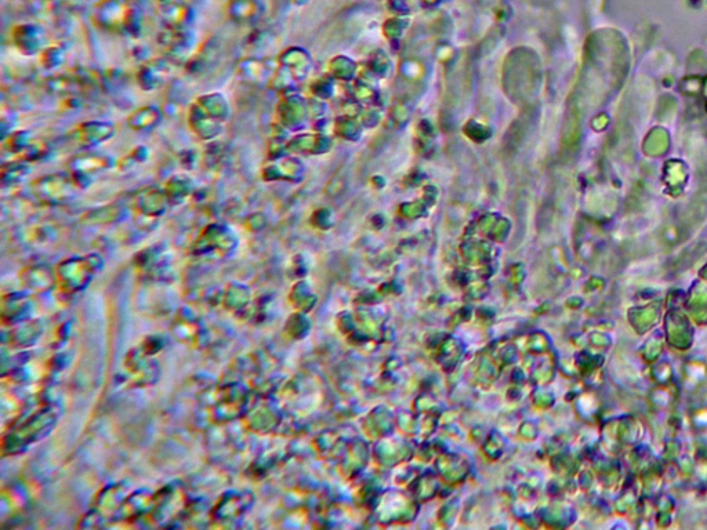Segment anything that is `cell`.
Listing matches in <instances>:
<instances>
[{"label":"cell","instance_id":"obj_1","mask_svg":"<svg viewBox=\"0 0 707 530\" xmlns=\"http://www.w3.org/2000/svg\"><path fill=\"white\" fill-rule=\"evenodd\" d=\"M58 416L57 408H46L39 410L34 416L29 417L20 427L16 428L9 437L5 439V450L10 452V455L21 452L27 449L29 445L36 444L46 437L53 427L56 426Z\"/></svg>","mask_w":707,"mask_h":530},{"label":"cell","instance_id":"obj_2","mask_svg":"<svg viewBox=\"0 0 707 530\" xmlns=\"http://www.w3.org/2000/svg\"><path fill=\"white\" fill-rule=\"evenodd\" d=\"M93 275L92 264H83L82 261H76L75 264H68L60 268L61 289L65 293H75L78 290L85 288L90 278Z\"/></svg>","mask_w":707,"mask_h":530},{"label":"cell","instance_id":"obj_3","mask_svg":"<svg viewBox=\"0 0 707 530\" xmlns=\"http://www.w3.org/2000/svg\"><path fill=\"white\" fill-rule=\"evenodd\" d=\"M250 500L245 495L231 493L230 497H224L219 506L216 507L215 515L223 518V521H234L242 514H245L246 507H249Z\"/></svg>","mask_w":707,"mask_h":530}]
</instances>
